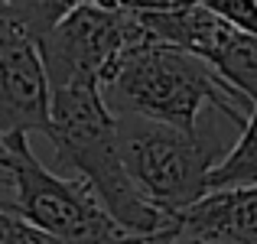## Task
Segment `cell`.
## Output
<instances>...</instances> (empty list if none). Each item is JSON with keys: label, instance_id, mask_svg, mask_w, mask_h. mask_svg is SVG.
<instances>
[{"label": "cell", "instance_id": "cell-1", "mask_svg": "<svg viewBox=\"0 0 257 244\" xmlns=\"http://www.w3.org/2000/svg\"><path fill=\"white\" fill-rule=\"evenodd\" d=\"M59 166L91 182L104 208L137 238H150L166 215L140 192L120 153L117 111L107 104L104 85L69 81L52 88V131Z\"/></svg>", "mask_w": 257, "mask_h": 244}, {"label": "cell", "instance_id": "cell-2", "mask_svg": "<svg viewBox=\"0 0 257 244\" xmlns=\"http://www.w3.org/2000/svg\"><path fill=\"white\" fill-rule=\"evenodd\" d=\"M104 94L117 114H137L182 131H199V114L205 104L244 131L257 107L205 59L157 39H147L127 52Z\"/></svg>", "mask_w": 257, "mask_h": 244}, {"label": "cell", "instance_id": "cell-3", "mask_svg": "<svg viewBox=\"0 0 257 244\" xmlns=\"http://www.w3.org/2000/svg\"><path fill=\"white\" fill-rule=\"evenodd\" d=\"M0 176H4V205L69 244H140L111 212L91 182L82 176H59L46 169L30 150L26 134L0 137Z\"/></svg>", "mask_w": 257, "mask_h": 244}, {"label": "cell", "instance_id": "cell-4", "mask_svg": "<svg viewBox=\"0 0 257 244\" xmlns=\"http://www.w3.org/2000/svg\"><path fill=\"white\" fill-rule=\"evenodd\" d=\"M117 137L134 182L163 215L182 212L212 192V169L225 157L215 131H182L137 114H117Z\"/></svg>", "mask_w": 257, "mask_h": 244}, {"label": "cell", "instance_id": "cell-5", "mask_svg": "<svg viewBox=\"0 0 257 244\" xmlns=\"http://www.w3.org/2000/svg\"><path fill=\"white\" fill-rule=\"evenodd\" d=\"M150 33L137 10H104L82 4L69 10L43 39V56L52 88L69 81H98L107 88L124 56L147 43Z\"/></svg>", "mask_w": 257, "mask_h": 244}, {"label": "cell", "instance_id": "cell-6", "mask_svg": "<svg viewBox=\"0 0 257 244\" xmlns=\"http://www.w3.org/2000/svg\"><path fill=\"white\" fill-rule=\"evenodd\" d=\"M150 39L195 52L257 104V33L225 20L208 7L137 10Z\"/></svg>", "mask_w": 257, "mask_h": 244}, {"label": "cell", "instance_id": "cell-7", "mask_svg": "<svg viewBox=\"0 0 257 244\" xmlns=\"http://www.w3.org/2000/svg\"><path fill=\"white\" fill-rule=\"evenodd\" d=\"M52 131V78L43 46L0 23V137Z\"/></svg>", "mask_w": 257, "mask_h": 244}, {"label": "cell", "instance_id": "cell-8", "mask_svg": "<svg viewBox=\"0 0 257 244\" xmlns=\"http://www.w3.org/2000/svg\"><path fill=\"white\" fill-rule=\"evenodd\" d=\"M144 244H257V186L212 189L166 215Z\"/></svg>", "mask_w": 257, "mask_h": 244}, {"label": "cell", "instance_id": "cell-9", "mask_svg": "<svg viewBox=\"0 0 257 244\" xmlns=\"http://www.w3.org/2000/svg\"><path fill=\"white\" fill-rule=\"evenodd\" d=\"M69 10H72L69 0H4L0 4V23L43 43L52 33V26Z\"/></svg>", "mask_w": 257, "mask_h": 244}, {"label": "cell", "instance_id": "cell-10", "mask_svg": "<svg viewBox=\"0 0 257 244\" xmlns=\"http://www.w3.org/2000/svg\"><path fill=\"white\" fill-rule=\"evenodd\" d=\"M234 186H257V107L247 127L241 131L238 144L212 169V189H234Z\"/></svg>", "mask_w": 257, "mask_h": 244}, {"label": "cell", "instance_id": "cell-11", "mask_svg": "<svg viewBox=\"0 0 257 244\" xmlns=\"http://www.w3.org/2000/svg\"><path fill=\"white\" fill-rule=\"evenodd\" d=\"M0 244H69V241L13 212H0Z\"/></svg>", "mask_w": 257, "mask_h": 244}, {"label": "cell", "instance_id": "cell-12", "mask_svg": "<svg viewBox=\"0 0 257 244\" xmlns=\"http://www.w3.org/2000/svg\"><path fill=\"white\" fill-rule=\"evenodd\" d=\"M186 7H208L231 23L257 33V0H186Z\"/></svg>", "mask_w": 257, "mask_h": 244}]
</instances>
